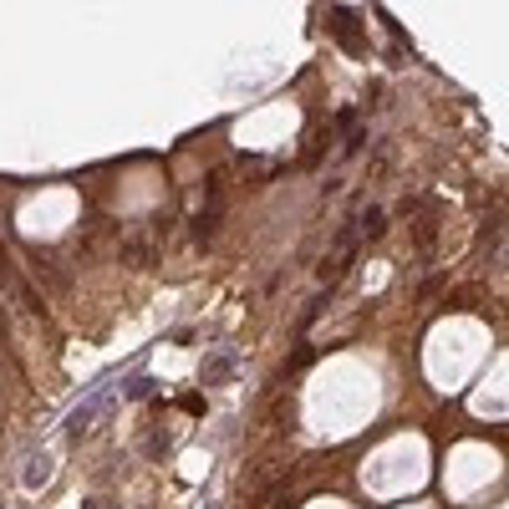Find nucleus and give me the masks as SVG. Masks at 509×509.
I'll list each match as a JSON object with an SVG mask.
<instances>
[{
  "label": "nucleus",
  "instance_id": "nucleus-5",
  "mask_svg": "<svg viewBox=\"0 0 509 509\" xmlns=\"http://www.w3.org/2000/svg\"><path fill=\"white\" fill-rule=\"evenodd\" d=\"M148 392H153V377H133V382H127V397H133V402L148 397Z\"/></svg>",
  "mask_w": 509,
  "mask_h": 509
},
{
  "label": "nucleus",
  "instance_id": "nucleus-2",
  "mask_svg": "<svg viewBox=\"0 0 509 509\" xmlns=\"http://www.w3.org/2000/svg\"><path fill=\"white\" fill-rule=\"evenodd\" d=\"M107 397H112V387H97V392H92V397L72 412V418H67V438H82V433L92 428V418H97V412L107 407Z\"/></svg>",
  "mask_w": 509,
  "mask_h": 509
},
{
  "label": "nucleus",
  "instance_id": "nucleus-1",
  "mask_svg": "<svg viewBox=\"0 0 509 509\" xmlns=\"http://www.w3.org/2000/svg\"><path fill=\"white\" fill-rule=\"evenodd\" d=\"M326 26H331V36L352 51V56H362V36H357V16L346 11V6H336V11H326Z\"/></svg>",
  "mask_w": 509,
  "mask_h": 509
},
{
  "label": "nucleus",
  "instance_id": "nucleus-4",
  "mask_svg": "<svg viewBox=\"0 0 509 509\" xmlns=\"http://www.w3.org/2000/svg\"><path fill=\"white\" fill-rule=\"evenodd\" d=\"M382 230H387V219H382V209H367V219H362V235H382Z\"/></svg>",
  "mask_w": 509,
  "mask_h": 509
},
{
  "label": "nucleus",
  "instance_id": "nucleus-3",
  "mask_svg": "<svg viewBox=\"0 0 509 509\" xmlns=\"http://www.w3.org/2000/svg\"><path fill=\"white\" fill-rule=\"evenodd\" d=\"M235 372V352H219V357H209L204 362V387H214L219 377H230Z\"/></svg>",
  "mask_w": 509,
  "mask_h": 509
}]
</instances>
